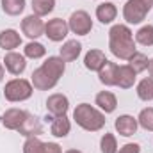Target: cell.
I'll use <instances>...</instances> for the list:
<instances>
[{
  "label": "cell",
  "mask_w": 153,
  "mask_h": 153,
  "mask_svg": "<svg viewBox=\"0 0 153 153\" xmlns=\"http://www.w3.org/2000/svg\"><path fill=\"white\" fill-rule=\"evenodd\" d=\"M109 48L112 52V55L121 59V61H128L137 50H135V41H134V32L126 27L117 23L109 30Z\"/></svg>",
  "instance_id": "6da1fadb"
},
{
  "label": "cell",
  "mask_w": 153,
  "mask_h": 153,
  "mask_svg": "<svg viewBox=\"0 0 153 153\" xmlns=\"http://www.w3.org/2000/svg\"><path fill=\"white\" fill-rule=\"evenodd\" d=\"M75 123L85 132H100L105 126V114L89 103H80L73 111Z\"/></svg>",
  "instance_id": "7a4b0ae2"
},
{
  "label": "cell",
  "mask_w": 153,
  "mask_h": 153,
  "mask_svg": "<svg viewBox=\"0 0 153 153\" xmlns=\"http://www.w3.org/2000/svg\"><path fill=\"white\" fill-rule=\"evenodd\" d=\"M4 96L7 102H25L32 96V84L25 78H13L4 87Z\"/></svg>",
  "instance_id": "3957f363"
},
{
  "label": "cell",
  "mask_w": 153,
  "mask_h": 153,
  "mask_svg": "<svg viewBox=\"0 0 153 153\" xmlns=\"http://www.w3.org/2000/svg\"><path fill=\"white\" fill-rule=\"evenodd\" d=\"M152 7H148L144 2L141 0H128L123 7V18L126 20V23L130 25H137L141 22L146 20L148 13H150Z\"/></svg>",
  "instance_id": "277c9868"
},
{
  "label": "cell",
  "mask_w": 153,
  "mask_h": 153,
  "mask_svg": "<svg viewBox=\"0 0 153 153\" xmlns=\"http://www.w3.org/2000/svg\"><path fill=\"white\" fill-rule=\"evenodd\" d=\"M68 27L76 36H87L91 32V29H93V20H91L89 13L78 9L75 13H71V16L68 20Z\"/></svg>",
  "instance_id": "5b68a950"
},
{
  "label": "cell",
  "mask_w": 153,
  "mask_h": 153,
  "mask_svg": "<svg viewBox=\"0 0 153 153\" xmlns=\"http://www.w3.org/2000/svg\"><path fill=\"white\" fill-rule=\"evenodd\" d=\"M70 32V27H68V22L61 20V18H53L50 20L48 23H45V36L53 41V43H59L68 36Z\"/></svg>",
  "instance_id": "8992f818"
},
{
  "label": "cell",
  "mask_w": 153,
  "mask_h": 153,
  "mask_svg": "<svg viewBox=\"0 0 153 153\" xmlns=\"http://www.w3.org/2000/svg\"><path fill=\"white\" fill-rule=\"evenodd\" d=\"M22 30L29 39H38L45 34V23L38 14H29L22 20Z\"/></svg>",
  "instance_id": "52a82bcc"
},
{
  "label": "cell",
  "mask_w": 153,
  "mask_h": 153,
  "mask_svg": "<svg viewBox=\"0 0 153 153\" xmlns=\"http://www.w3.org/2000/svg\"><path fill=\"white\" fill-rule=\"evenodd\" d=\"M46 111L52 116H66L70 111V100L68 96L61 94V93H53L46 98Z\"/></svg>",
  "instance_id": "ba28073f"
},
{
  "label": "cell",
  "mask_w": 153,
  "mask_h": 153,
  "mask_svg": "<svg viewBox=\"0 0 153 153\" xmlns=\"http://www.w3.org/2000/svg\"><path fill=\"white\" fill-rule=\"evenodd\" d=\"M4 66L11 75H22L27 68L25 55H22L18 52H7L4 57Z\"/></svg>",
  "instance_id": "9c48e42d"
},
{
  "label": "cell",
  "mask_w": 153,
  "mask_h": 153,
  "mask_svg": "<svg viewBox=\"0 0 153 153\" xmlns=\"http://www.w3.org/2000/svg\"><path fill=\"white\" fill-rule=\"evenodd\" d=\"M41 68H43V71H45L46 75H50L53 80L59 82V78L64 75V71H66V62H64L61 57H57V55H50V57L41 64Z\"/></svg>",
  "instance_id": "30bf717a"
},
{
  "label": "cell",
  "mask_w": 153,
  "mask_h": 153,
  "mask_svg": "<svg viewBox=\"0 0 153 153\" xmlns=\"http://www.w3.org/2000/svg\"><path fill=\"white\" fill-rule=\"evenodd\" d=\"M27 111H23V109H7L4 116H2V125L7 128V130H16L18 132V128L22 126V123L25 121V117H27Z\"/></svg>",
  "instance_id": "8fae6325"
},
{
  "label": "cell",
  "mask_w": 153,
  "mask_h": 153,
  "mask_svg": "<svg viewBox=\"0 0 153 153\" xmlns=\"http://www.w3.org/2000/svg\"><path fill=\"white\" fill-rule=\"evenodd\" d=\"M137 126H139L137 119H135L134 116H130V114L119 116V117H116V121H114L116 132H117L119 135H123V137H130V135H134V134L137 132Z\"/></svg>",
  "instance_id": "7c38bea8"
},
{
  "label": "cell",
  "mask_w": 153,
  "mask_h": 153,
  "mask_svg": "<svg viewBox=\"0 0 153 153\" xmlns=\"http://www.w3.org/2000/svg\"><path fill=\"white\" fill-rule=\"evenodd\" d=\"M18 132L22 134V135H25V137H38L43 134V125H41V119H39L38 116L34 114H27L25 117V121L22 123V126L18 128Z\"/></svg>",
  "instance_id": "4fadbf2b"
},
{
  "label": "cell",
  "mask_w": 153,
  "mask_h": 153,
  "mask_svg": "<svg viewBox=\"0 0 153 153\" xmlns=\"http://www.w3.org/2000/svg\"><path fill=\"white\" fill-rule=\"evenodd\" d=\"M135 78H137V73H135L128 64L117 66V71H116V85H117V87H121V89H130V87H134Z\"/></svg>",
  "instance_id": "5bb4252c"
},
{
  "label": "cell",
  "mask_w": 153,
  "mask_h": 153,
  "mask_svg": "<svg viewBox=\"0 0 153 153\" xmlns=\"http://www.w3.org/2000/svg\"><path fill=\"white\" fill-rule=\"evenodd\" d=\"M94 103L98 105V109L103 112V114H111L114 112L116 107H117V98H116L114 93L111 91H100L94 98Z\"/></svg>",
  "instance_id": "9a60e30c"
},
{
  "label": "cell",
  "mask_w": 153,
  "mask_h": 153,
  "mask_svg": "<svg viewBox=\"0 0 153 153\" xmlns=\"http://www.w3.org/2000/svg\"><path fill=\"white\" fill-rule=\"evenodd\" d=\"M30 84H32L38 91H50V89H53V87L57 85V80H53L50 75H46V73L43 71V68L39 66L38 70L32 71V80H30Z\"/></svg>",
  "instance_id": "2e32d148"
},
{
  "label": "cell",
  "mask_w": 153,
  "mask_h": 153,
  "mask_svg": "<svg viewBox=\"0 0 153 153\" xmlns=\"http://www.w3.org/2000/svg\"><path fill=\"white\" fill-rule=\"evenodd\" d=\"M105 62H107V57L102 50H89L84 57V66L89 71H100Z\"/></svg>",
  "instance_id": "e0dca14e"
},
{
  "label": "cell",
  "mask_w": 153,
  "mask_h": 153,
  "mask_svg": "<svg viewBox=\"0 0 153 153\" xmlns=\"http://www.w3.org/2000/svg\"><path fill=\"white\" fill-rule=\"evenodd\" d=\"M117 16V7H116L112 2H102L98 7H96V18L100 20V23L103 25H109L112 23Z\"/></svg>",
  "instance_id": "ac0fdd59"
},
{
  "label": "cell",
  "mask_w": 153,
  "mask_h": 153,
  "mask_svg": "<svg viewBox=\"0 0 153 153\" xmlns=\"http://www.w3.org/2000/svg\"><path fill=\"white\" fill-rule=\"evenodd\" d=\"M71 130V123L68 119V116H53L52 117V125H50V132L53 137H66Z\"/></svg>",
  "instance_id": "d6986e66"
},
{
  "label": "cell",
  "mask_w": 153,
  "mask_h": 153,
  "mask_svg": "<svg viewBox=\"0 0 153 153\" xmlns=\"http://www.w3.org/2000/svg\"><path fill=\"white\" fill-rule=\"evenodd\" d=\"M20 45H22V36L14 29H5V30L0 32V48L13 52Z\"/></svg>",
  "instance_id": "ffe728a7"
},
{
  "label": "cell",
  "mask_w": 153,
  "mask_h": 153,
  "mask_svg": "<svg viewBox=\"0 0 153 153\" xmlns=\"http://www.w3.org/2000/svg\"><path fill=\"white\" fill-rule=\"evenodd\" d=\"M80 52H82V43H78L76 39H70L61 46V55L59 57L64 62H71V61H76Z\"/></svg>",
  "instance_id": "44dd1931"
},
{
  "label": "cell",
  "mask_w": 153,
  "mask_h": 153,
  "mask_svg": "<svg viewBox=\"0 0 153 153\" xmlns=\"http://www.w3.org/2000/svg\"><path fill=\"white\" fill-rule=\"evenodd\" d=\"M116 71H117V64L107 61V62L102 66V70L98 71L100 82H102L103 85H109V87H111V85H116Z\"/></svg>",
  "instance_id": "7402d4cb"
},
{
  "label": "cell",
  "mask_w": 153,
  "mask_h": 153,
  "mask_svg": "<svg viewBox=\"0 0 153 153\" xmlns=\"http://www.w3.org/2000/svg\"><path fill=\"white\" fill-rule=\"evenodd\" d=\"M128 66L135 71V73H141V71H144V70H148V66H150V59L144 55V53H141V52H135L130 59H128Z\"/></svg>",
  "instance_id": "603a6c76"
},
{
  "label": "cell",
  "mask_w": 153,
  "mask_h": 153,
  "mask_svg": "<svg viewBox=\"0 0 153 153\" xmlns=\"http://www.w3.org/2000/svg\"><path fill=\"white\" fill-rule=\"evenodd\" d=\"M137 96L143 102H152L153 100V78H143L137 84Z\"/></svg>",
  "instance_id": "cb8c5ba5"
},
{
  "label": "cell",
  "mask_w": 153,
  "mask_h": 153,
  "mask_svg": "<svg viewBox=\"0 0 153 153\" xmlns=\"http://www.w3.org/2000/svg\"><path fill=\"white\" fill-rule=\"evenodd\" d=\"M25 9V0H2V11L9 16H18Z\"/></svg>",
  "instance_id": "d4e9b609"
},
{
  "label": "cell",
  "mask_w": 153,
  "mask_h": 153,
  "mask_svg": "<svg viewBox=\"0 0 153 153\" xmlns=\"http://www.w3.org/2000/svg\"><path fill=\"white\" fill-rule=\"evenodd\" d=\"M45 53H46V48L38 41H30L23 48V55L29 59H41V57H45Z\"/></svg>",
  "instance_id": "484cf974"
},
{
  "label": "cell",
  "mask_w": 153,
  "mask_h": 153,
  "mask_svg": "<svg viewBox=\"0 0 153 153\" xmlns=\"http://www.w3.org/2000/svg\"><path fill=\"white\" fill-rule=\"evenodd\" d=\"M55 9V0H32V11L38 16H46Z\"/></svg>",
  "instance_id": "4316f807"
},
{
  "label": "cell",
  "mask_w": 153,
  "mask_h": 153,
  "mask_svg": "<svg viewBox=\"0 0 153 153\" xmlns=\"http://www.w3.org/2000/svg\"><path fill=\"white\" fill-rule=\"evenodd\" d=\"M135 41L143 46H153V25H144L135 32Z\"/></svg>",
  "instance_id": "83f0119b"
},
{
  "label": "cell",
  "mask_w": 153,
  "mask_h": 153,
  "mask_svg": "<svg viewBox=\"0 0 153 153\" xmlns=\"http://www.w3.org/2000/svg\"><path fill=\"white\" fill-rule=\"evenodd\" d=\"M100 150L102 153H117V141L114 134H103L100 141Z\"/></svg>",
  "instance_id": "f1b7e54d"
},
{
  "label": "cell",
  "mask_w": 153,
  "mask_h": 153,
  "mask_svg": "<svg viewBox=\"0 0 153 153\" xmlns=\"http://www.w3.org/2000/svg\"><path fill=\"white\" fill-rule=\"evenodd\" d=\"M137 123L148 130V132H153V107H146L139 112V117H137Z\"/></svg>",
  "instance_id": "f546056e"
},
{
  "label": "cell",
  "mask_w": 153,
  "mask_h": 153,
  "mask_svg": "<svg viewBox=\"0 0 153 153\" xmlns=\"http://www.w3.org/2000/svg\"><path fill=\"white\" fill-rule=\"evenodd\" d=\"M43 144L39 141V137H27L25 144H23V153H43Z\"/></svg>",
  "instance_id": "4dcf8cb0"
},
{
  "label": "cell",
  "mask_w": 153,
  "mask_h": 153,
  "mask_svg": "<svg viewBox=\"0 0 153 153\" xmlns=\"http://www.w3.org/2000/svg\"><path fill=\"white\" fill-rule=\"evenodd\" d=\"M117 153H141V146L137 143H128V144L121 146Z\"/></svg>",
  "instance_id": "1f68e13d"
},
{
  "label": "cell",
  "mask_w": 153,
  "mask_h": 153,
  "mask_svg": "<svg viewBox=\"0 0 153 153\" xmlns=\"http://www.w3.org/2000/svg\"><path fill=\"white\" fill-rule=\"evenodd\" d=\"M43 153H62V150L57 143H45L43 144Z\"/></svg>",
  "instance_id": "d6a6232c"
},
{
  "label": "cell",
  "mask_w": 153,
  "mask_h": 153,
  "mask_svg": "<svg viewBox=\"0 0 153 153\" xmlns=\"http://www.w3.org/2000/svg\"><path fill=\"white\" fill-rule=\"evenodd\" d=\"M148 71H150V76L153 78V59L150 61V66H148Z\"/></svg>",
  "instance_id": "836d02e7"
},
{
  "label": "cell",
  "mask_w": 153,
  "mask_h": 153,
  "mask_svg": "<svg viewBox=\"0 0 153 153\" xmlns=\"http://www.w3.org/2000/svg\"><path fill=\"white\" fill-rule=\"evenodd\" d=\"M4 75H5V70H4V66L0 64V82L4 80Z\"/></svg>",
  "instance_id": "e575fe53"
},
{
  "label": "cell",
  "mask_w": 153,
  "mask_h": 153,
  "mask_svg": "<svg viewBox=\"0 0 153 153\" xmlns=\"http://www.w3.org/2000/svg\"><path fill=\"white\" fill-rule=\"evenodd\" d=\"M141 2H144L148 7H153V0H141Z\"/></svg>",
  "instance_id": "d590c367"
},
{
  "label": "cell",
  "mask_w": 153,
  "mask_h": 153,
  "mask_svg": "<svg viewBox=\"0 0 153 153\" xmlns=\"http://www.w3.org/2000/svg\"><path fill=\"white\" fill-rule=\"evenodd\" d=\"M66 153H82V152H80V150H68Z\"/></svg>",
  "instance_id": "8d00e7d4"
}]
</instances>
